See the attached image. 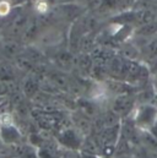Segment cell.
Listing matches in <instances>:
<instances>
[{"instance_id":"obj_1","label":"cell","mask_w":157,"mask_h":158,"mask_svg":"<svg viewBox=\"0 0 157 158\" xmlns=\"http://www.w3.org/2000/svg\"><path fill=\"white\" fill-rule=\"evenodd\" d=\"M0 139L6 145H15L20 141L21 136L15 126L12 118L9 114H4L0 121Z\"/></svg>"},{"instance_id":"obj_2","label":"cell","mask_w":157,"mask_h":158,"mask_svg":"<svg viewBox=\"0 0 157 158\" xmlns=\"http://www.w3.org/2000/svg\"><path fill=\"white\" fill-rule=\"evenodd\" d=\"M11 10V5L6 0H0V17L6 16Z\"/></svg>"},{"instance_id":"obj_3","label":"cell","mask_w":157,"mask_h":158,"mask_svg":"<svg viewBox=\"0 0 157 158\" xmlns=\"http://www.w3.org/2000/svg\"><path fill=\"white\" fill-rule=\"evenodd\" d=\"M35 9L38 11L39 14H45L47 10H48V5H47L45 0H37L36 5H35Z\"/></svg>"},{"instance_id":"obj_4","label":"cell","mask_w":157,"mask_h":158,"mask_svg":"<svg viewBox=\"0 0 157 158\" xmlns=\"http://www.w3.org/2000/svg\"><path fill=\"white\" fill-rule=\"evenodd\" d=\"M82 158H97V157H95V156H92V155H83Z\"/></svg>"},{"instance_id":"obj_5","label":"cell","mask_w":157,"mask_h":158,"mask_svg":"<svg viewBox=\"0 0 157 158\" xmlns=\"http://www.w3.org/2000/svg\"><path fill=\"white\" fill-rule=\"evenodd\" d=\"M0 158H2V157H0Z\"/></svg>"}]
</instances>
